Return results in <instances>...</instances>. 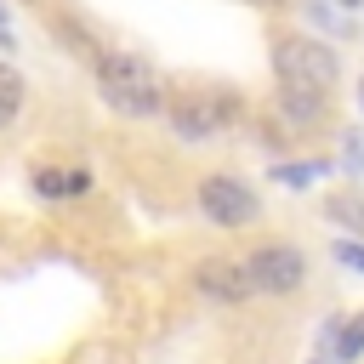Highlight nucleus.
<instances>
[{
	"mask_svg": "<svg viewBox=\"0 0 364 364\" xmlns=\"http://www.w3.org/2000/svg\"><path fill=\"white\" fill-rule=\"evenodd\" d=\"M97 91H102V102L114 114H131V119H148V114L165 108L159 74L142 57H131V51H102L97 57Z\"/></svg>",
	"mask_w": 364,
	"mask_h": 364,
	"instance_id": "1",
	"label": "nucleus"
},
{
	"mask_svg": "<svg viewBox=\"0 0 364 364\" xmlns=\"http://www.w3.org/2000/svg\"><path fill=\"white\" fill-rule=\"evenodd\" d=\"M273 74L279 85H313V91H330L341 63L324 40H307V34H290V40H273Z\"/></svg>",
	"mask_w": 364,
	"mask_h": 364,
	"instance_id": "2",
	"label": "nucleus"
},
{
	"mask_svg": "<svg viewBox=\"0 0 364 364\" xmlns=\"http://www.w3.org/2000/svg\"><path fill=\"white\" fill-rule=\"evenodd\" d=\"M239 119V97L233 91H193V97H182L176 108H171V125H176V136H188V142H210L216 131H228Z\"/></svg>",
	"mask_w": 364,
	"mask_h": 364,
	"instance_id": "3",
	"label": "nucleus"
},
{
	"mask_svg": "<svg viewBox=\"0 0 364 364\" xmlns=\"http://www.w3.org/2000/svg\"><path fill=\"white\" fill-rule=\"evenodd\" d=\"M199 210L216 222V228H245V222H256V193H250V182H239V176H199Z\"/></svg>",
	"mask_w": 364,
	"mask_h": 364,
	"instance_id": "4",
	"label": "nucleus"
},
{
	"mask_svg": "<svg viewBox=\"0 0 364 364\" xmlns=\"http://www.w3.org/2000/svg\"><path fill=\"white\" fill-rule=\"evenodd\" d=\"M245 267H250V279H256L262 296H290V290H301V279H307V262H301V250H290V245H262Z\"/></svg>",
	"mask_w": 364,
	"mask_h": 364,
	"instance_id": "5",
	"label": "nucleus"
},
{
	"mask_svg": "<svg viewBox=\"0 0 364 364\" xmlns=\"http://www.w3.org/2000/svg\"><path fill=\"white\" fill-rule=\"evenodd\" d=\"M193 290L210 296V301H245V296H256V279H250L245 262H199Z\"/></svg>",
	"mask_w": 364,
	"mask_h": 364,
	"instance_id": "6",
	"label": "nucleus"
},
{
	"mask_svg": "<svg viewBox=\"0 0 364 364\" xmlns=\"http://www.w3.org/2000/svg\"><path fill=\"white\" fill-rule=\"evenodd\" d=\"M279 108H284L296 125H313V119L324 114V91H313V85H284V91H279Z\"/></svg>",
	"mask_w": 364,
	"mask_h": 364,
	"instance_id": "7",
	"label": "nucleus"
},
{
	"mask_svg": "<svg viewBox=\"0 0 364 364\" xmlns=\"http://www.w3.org/2000/svg\"><path fill=\"white\" fill-rule=\"evenodd\" d=\"M34 188L46 199H74V193H91V171H40Z\"/></svg>",
	"mask_w": 364,
	"mask_h": 364,
	"instance_id": "8",
	"label": "nucleus"
},
{
	"mask_svg": "<svg viewBox=\"0 0 364 364\" xmlns=\"http://www.w3.org/2000/svg\"><path fill=\"white\" fill-rule=\"evenodd\" d=\"M23 91H28V85H23V74L0 63V125H11V119L23 114Z\"/></svg>",
	"mask_w": 364,
	"mask_h": 364,
	"instance_id": "9",
	"label": "nucleus"
},
{
	"mask_svg": "<svg viewBox=\"0 0 364 364\" xmlns=\"http://www.w3.org/2000/svg\"><path fill=\"white\" fill-rule=\"evenodd\" d=\"M358 353H364V313L341 318V341H336V358H341V364H353Z\"/></svg>",
	"mask_w": 364,
	"mask_h": 364,
	"instance_id": "10",
	"label": "nucleus"
},
{
	"mask_svg": "<svg viewBox=\"0 0 364 364\" xmlns=\"http://www.w3.org/2000/svg\"><path fill=\"white\" fill-rule=\"evenodd\" d=\"M336 262H341V267H353V273H364V245L341 239V245H336Z\"/></svg>",
	"mask_w": 364,
	"mask_h": 364,
	"instance_id": "11",
	"label": "nucleus"
},
{
	"mask_svg": "<svg viewBox=\"0 0 364 364\" xmlns=\"http://www.w3.org/2000/svg\"><path fill=\"white\" fill-rule=\"evenodd\" d=\"M313 176H318V165H284L279 171V182H290V188H307Z\"/></svg>",
	"mask_w": 364,
	"mask_h": 364,
	"instance_id": "12",
	"label": "nucleus"
},
{
	"mask_svg": "<svg viewBox=\"0 0 364 364\" xmlns=\"http://www.w3.org/2000/svg\"><path fill=\"white\" fill-rule=\"evenodd\" d=\"M245 6H279V0H245Z\"/></svg>",
	"mask_w": 364,
	"mask_h": 364,
	"instance_id": "13",
	"label": "nucleus"
},
{
	"mask_svg": "<svg viewBox=\"0 0 364 364\" xmlns=\"http://www.w3.org/2000/svg\"><path fill=\"white\" fill-rule=\"evenodd\" d=\"M336 6H358V0H336Z\"/></svg>",
	"mask_w": 364,
	"mask_h": 364,
	"instance_id": "14",
	"label": "nucleus"
},
{
	"mask_svg": "<svg viewBox=\"0 0 364 364\" xmlns=\"http://www.w3.org/2000/svg\"><path fill=\"white\" fill-rule=\"evenodd\" d=\"M358 102H364V91H358Z\"/></svg>",
	"mask_w": 364,
	"mask_h": 364,
	"instance_id": "15",
	"label": "nucleus"
},
{
	"mask_svg": "<svg viewBox=\"0 0 364 364\" xmlns=\"http://www.w3.org/2000/svg\"><path fill=\"white\" fill-rule=\"evenodd\" d=\"M0 17H6V11H0Z\"/></svg>",
	"mask_w": 364,
	"mask_h": 364,
	"instance_id": "16",
	"label": "nucleus"
}]
</instances>
